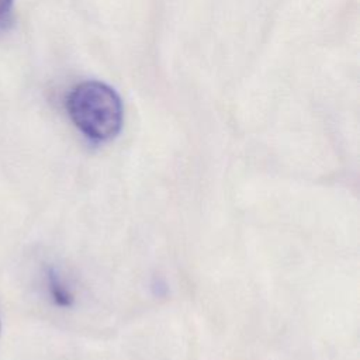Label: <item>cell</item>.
Segmentation results:
<instances>
[{
  "mask_svg": "<svg viewBox=\"0 0 360 360\" xmlns=\"http://www.w3.org/2000/svg\"><path fill=\"white\" fill-rule=\"evenodd\" d=\"M66 110L76 128L93 141H108L122 127V103L105 83L87 80L76 84L66 97Z\"/></svg>",
  "mask_w": 360,
  "mask_h": 360,
  "instance_id": "cell-1",
  "label": "cell"
},
{
  "mask_svg": "<svg viewBox=\"0 0 360 360\" xmlns=\"http://www.w3.org/2000/svg\"><path fill=\"white\" fill-rule=\"evenodd\" d=\"M46 287L52 301L58 307H62V308L72 307L75 301V295L69 288V285L65 283V280L60 277L58 270L53 267H49L46 270Z\"/></svg>",
  "mask_w": 360,
  "mask_h": 360,
  "instance_id": "cell-2",
  "label": "cell"
},
{
  "mask_svg": "<svg viewBox=\"0 0 360 360\" xmlns=\"http://www.w3.org/2000/svg\"><path fill=\"white\" fill-rule=\"evenodd\" d=\"M13 0H0V22H3L11 11Z\"/></svg>",
  "mask_w": 360,
  "mask_h": 360,
  "instance_id": "cell-3",
  "label": "cell"
}]
</instances>
